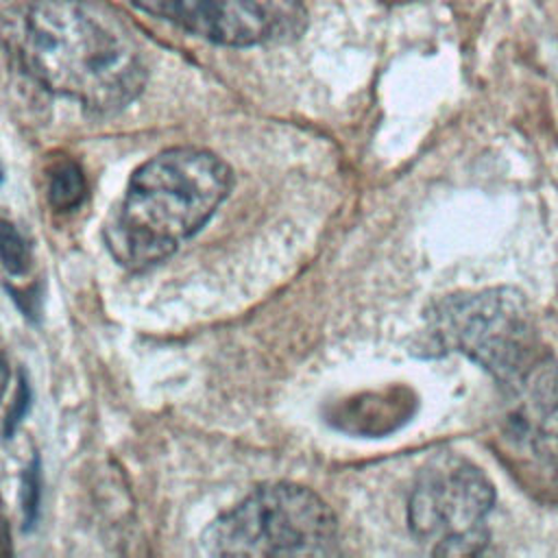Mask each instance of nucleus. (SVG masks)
<instances>
[{
    "label": "nucleus",
    "mask_w": 558,
    "mask_h": 558,
    "mask_svg": "<svg viewBox=\"0 0 558 558\" xmlns=\"http://www.w3.org/2000/svg\"><path fill=\"white\" fill-rule=\"evenodd\" d=\"M22 70L44 89L111 113L146 83L135 46L83 0H35L9 35Z\"/></svg>",
    "instance_id": "f257e3e1"
},
{
    "label": "nucleus",
    "mask_w": 558,
    "mask_h": 558,
    "mask_svg": "<svg viewBox=\"0 0 558 558\" xmlns=\"http://www.w3.org/2000/svg\"><path fill=\"white\" fill-rule=\"evenodd\" d=\"M229 190L231 170L214 153L163 150L133 172L105 227L107 248L126 268L155 266L211 218Z\"/></svg>",
    "instance_id": "f03ea898"
},
{
    "label": "nucleus",
    "mask_w": 558,
    "mask_h": 558,
    "mask_svg": "<svg viewBox=\"0 0 558 558\" xmlns=\"http://www.w3.org/2000/svg\"><path fill=\"white\" fill-rule=\"evenodd\" d=\"M425 318V333L434 351L471 357L506 388L517 386L549 360L530 303L514 288L445 296L432 305Z\"/></svg>",
    "instance_id": "7ed1b4c3"
},
{
    "label": "nucleus",
    "mask_w": 558,
    "mask_h": 558,
    "mask_svg": "<svg viewBox=\"0 0 558 558\" xmlns=\"http://www.w3.org/2000/svg\"><path fill=\"white\" fill-rule=\"evenodd\" d=\"M201 545L211 556H329L338 545L331 508L296 484H266L216 517Z\"/></svg>",
    "instance_id": "20e7f679"
},
{
    "label": "nucleus",
    "mask_w": 558,
    "mask_h": 558,
    "mask_svg": "<svg viewBox=\"0 0 558 558\" xmlns=\"http://www.w3.org/2000/svg\"><path fill=\"white\" fill-rule=\"evenodd\" d=\"M493 504L495 490L482 469L458 456H438L412 486L408 525L436 556H473L488 543Z\"/></svg>",
    "instance_id": "39448f33"
},
{
    "label": "nucleus",
    "mask_w": 558,
    "mask_h": 558,
    "mask_svg": "<svg viewBox=\"0 0 558 558\" xmlns=\"http://www.w3.org/2000/svg\"><path fill=\"white\" fill-rule=\"evenodd\" d=\"M131 4L222 46L288 41L307 26L301 0H131Z\"/></svg>",
    "instance_id": "423d86ee"
},
{
    "label": "nucleus",
    "mask_w": 558,
    "mask_h": 558,
    "mask_svg": "<svg viewBox=\"0 0 558 558\" xmlns=\"http://www.w3.org/2000/svg\"><path fill=\"white\" fill-rule=\"evenodd\" d=\"M508 390L514 405L506 416V440L532 480L558 490V371L547 360Z\"/></svg>",
    "instance_id": "0eeeda50"
},
{
    "label": "nucleus",
    "mask_w": 558,
    "mask_h": 558,
    "mask_svg": "<svg viewBox=\"0 0 558 558\" xmlns=\"http://www.w3.org/2000/svg\"><path fill=\"white\" fill-rule=\"evenodd\" d=\"M405 403H412V399H403L401 392L395 397L386 395H366L360 401H351L340 414L338 421L344 429L360 432V434H386L388 429L403 423V418L412 412V408L403 410Z\"/></svg>",
    "instance_id": "6e6552de"
},
{
    "label": "nucleus",
    "mask_w": 558,
    "mask_h": 558,
    "mask_svg": "<svg viewBox=\"0 0 558 558\" xmlns=\"http://www.w3.org/2000/svg\"><path fill=\"white\" fill-rule=\"evenodd\" d=\"M85 177L74 161L57 163L48 177V198L57 209H72L85 198Z\"/></svg>",
    "instance_id": "1a4fd4ad"
},
{
    "label": "nucleus",
    "mask_w": 558,
    "mask_h": 558,
    "mask_svg": "<svg viewBox=\"0 0 558 558\" xmlns=\"http://www.w3.org/2000/svg\"><path fill=\"white\" fill-rule=\"evenodd\" d=\"M28 246L11 222L2 225V262L4 268L13 275H20L28 268Z\"/></svg>",
    "instance_id": "9d476101"
},
{
    "label": "nucleus",
    "mask_w": 558,
    "mask_h": 558,
    "mask_svg": "<svg viewBox=\"0 0 558 558\" xmlns=\"http://www.w3.org/2000/svg\"><path fill=\"white\" fill-rule=\"evenodd\" d=\"M28 401H31V395H28V388H26V384L22 381V384H20V390H17V395H15V403H13L11 412L7 414V425H4L7 438L11 436V429L15 427V423H20V418H22V414H24V410H26Z\"/></svg>",
    "instance_id": "9b49d317"
},
{
    "label": "nucleus",
    "mask_w": 558,
    "mask_h": 558,
    "mask_svg": "<svg viewBox=\"0 0 558 558\" xmlns=\"http://www.w3.org/2000/svg\"><path fill=\"white\" fill-rule=\"evenodd\" d=\"M24 488L28 490L31 499H24V510H26V523H33L37 514V473L28 469V475L24 477Z\"/></svg>",
    "instance_id": "f8f14e48"
}]
</instances>
